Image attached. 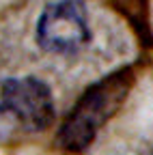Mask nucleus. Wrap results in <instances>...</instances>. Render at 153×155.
<instances>
[{
  "label": "nucleus",
  "instance_id": "nucleus-1",
  "mask_svg": "<svg viewBox=\"0 0 153 155\" xmlns=\"http://www.w3.org/2000/svg\"><path fill=\"white\" fill-rule=\"evenodd\" d=\"M136 84V69L121 67L91 84L58 129V147L67 153H84L101 127L121 110Z\"/></svg>",
  "mask_w": 153,
  "mask_h": 155
},
{
  "label": "nucleus",
  "instance_id": "nucleus-2",
  "mask_svg": "<svg viewBox=\"0 0 153 155\" xmlns=\"http://www.w3.org/2000/svg\"><path fill=\"white\" fill-rule=\"evenodd\" d=\"M37 43L50 54H73L91 41L88 11L82 0H58L43 9L37 22Z\"/></svg>",
  "mask_w": 153,
  "mask_h": 155
},
{
  "label": "nucleus",
  "instance_id": "nucleus-3",
  "mask_svg": "<svg viewBox=\"0 0 153 155\" xmlns=\"http://www.w3.org/2000/svg\"><path fill=\"white\" fill-rule=\"evenodd\" d=\"M0 110L24 131H43L54 123L56 106L50 86L39 78H9L0 88Z\"/></svg>",
  "mask_w": 153,
  "mask_h": 155
},
{
  "label": "nucleus",
  "instance_id": "nucleus-4",
  "mask_svg": "<svg viewBox=\"0 0 153 155\" xmlns=\"http://www.w3.org/2000/svg\"><path fill=\"white\" fill-rule=\"evenodd\" d=\"M114 5V9H119L131 26L138 30L140 37L151 39L149 37V19H147V9H145V0H110Z\"/></svg>",
  "mask_w": 153,
  "mask_h": 155
}]
</instances>
